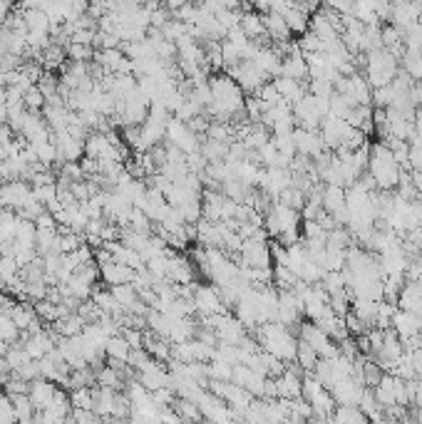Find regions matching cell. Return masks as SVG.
<instances>
[{
	"label": "cell",
	"instance_id": "1",
	"mask_svg": "<svg viewBox=\"0 0 422 424\" xmlns=\"http://www.w3.org/2000/svg\"><path fill=\"white\" fill-rule=\"evenodd\" d=\"M209 89H211V107L206 115L214 117V122H224L231 124L234 117H241L246 112V97L243 89L231 79V75L219 72L209 77Z\"/></svg>",
	"mask_w": 422,
	"mask_h": 424
},
{
	"label": "cell",
	"instance_id": "2",
	"mask_svg": "<svg viewBox=\"0 0 422 424\" xmlns=\"http://www.w3.org/2000/svg\"><path fill=\"white\" fill-rule=\"evenodd\" d=\"M256 342L264 352L279 357L281 362L290 365L295 362V352H298V338L293 335V330L283 328L279 323H266L256 330Z\"/></svg>",
	"mask_w": 422,
	"mask_h": 424
},
{
	"label": "cell",
	"instance_id": "3",
	"mask_svg": "<svg viewBox=\"0 0 422 424\" xmlns=\"http://www.w3.org/2000/svg\"><path fill=\"white\" fill-rule=\"evenodd\" d=\"M368 174L375 179V186L378 191H395L397 181H400L402 169L397 167L395 157H392L390 149L383 144V141H375L370 144V157H368Z\"/></svg>",
	"mask_w": 422,
	"mask_h": 424
},
{
	"label": "cell",
	"instance_id": "4",
	"mask_svg": "<svg viewBox=\"0 0 422 424\" xmlns=\"http://www.w3.org/2000/svg\"><path fill=\"white\" fill-rule=\"evenodd\" d=\"M397 72H400V68H397V60L392 58L388 50H383V47L365 55V75H363V77L368 79V84L373 89H380V87H388V84H392V79H395Z\"/></svg>",
	"mask_w": 422,
	"mask_h": 424
},
{
	"label": "cell",
	"instance_id": "5",
	"mask_svg": "<svg viewBox=\"0 0 422 424\" xmlns=\"http://www.w3.org/2000/svg\"><path fill=\"white\" fill-rule=\"evenodd\" d=\"M298 340L306 342L311 350H316V355L321 357V360H335V357L340 355V345H338L335 340H331V338L313 323L298 325Z\"/></svg>",
	"mask_w": 422,
	"mask_h": 424
},
{
	"label": "cell",
	"instance_id": "6",
	"mask_svg": "<svg viewBox=\"0 0 422 424\" xmlns=\"http://www.w3.org/2000/svg\"><path fill=\"white\" fill-rule=\"evenodd\" d=\"M353 131L355 129L345 120H338V117L328 115L326 120L321 122V129H318V134H321V139H323V144H326L328 152L335 154L338 149L343 147L345 141L353 136Z\"/></svg>",
	"mask_w": 422,
	"mask_h": 424
},
{
	"label": "cell",
	"instance_id": "7",
	"mask_svg": "<svg viewBox=\"0 0 422 424\" xmlns=\"http://www.w3.org/2000/svg\"><path fill=\"white\" fill-rule=\"evenodd\" d=\"M226 75H231V79H236V84L243 89V94H251V97L259 92L266 82H269V77H266V75L261 72L251 60H243L241 65H236L234 70H229Z\"/></svg>",
	"mask_w": 422,
	"mask_h": 424
},
{
	"label": "cell",
	"instance_id": "8",
	"mask_svg": "<svg viewBox=\"0 0 422 424\" xmlns=\"http://www.w3.org/2000/svg\"><path fill=\"white\" fill-rule=\"evenodd\" d=\"M276 394H279V399H286V402H295V399L303 397V372L298 370L295 362L286 365L283 375L276 377Z\"/></svg>",
	"mask_w": 422,
	"mask_h": 424
},
{
	"label": "cell",
	"instance_id": "9",
	"mask_svg": "<svg viewBox=\"0 0 422 424\" xmlns=\"http://www.w3.org/2000/svg\"><path fill=\"white\" fill-rule=\"evenodd\" d=\"M241 268H251V271H264L271 268V248L266 241L259 238H248L241 246Z\"/></svg>",
	"mask_w": 422,
	"mask_h": 424
},
{
	"label": "cell",
	"instance_id": "10",
	"mask_svg": "<svg viewBox=\"0 0 422 424\" xmlns=\"http://www.w3.org/2000/svg\"><path fill=\"white\" fill-rule=\"evenodd\" d=\"M191 303H194V313H199L201 318H209V315H222L224 313L222 295H219L217 288H211V285H196Z\"/></svg>",
	"mask_w": 422,
	"mask_h": 424
},
{
	"label": "cell",
	"instance_id": "11",
	"mask_svg": "<svg viewBox=\"0 0 422 424\" xmlns=\"http://www.w3.org/2000/svg\"><path fill=\"white\" fill-rule=\"evenodd\" d=\"M363 392H365V387L358 383V380H353V377L338 380L331 390V394H333V399H335L338 407H358Z\"/></svg>",
	"mask_w": 422,
	"mask_h": 424
},
{
	"label": "cell",
	"instance_id": "12",
	"mask_svg": "<svg viewBox=\"0 0 422 424\" xmlns=\"http://www.w3.org/2000/svg\"><path fill=\"white\" fill-rule=\"evenodd\" d=\"M293 139H295V152L298 157H306V159H318L321 154H326V144H323L321 134L318 131H306V129H295L293 131Z\"/></svg>",
	"mask_w": 422,
	"mask_h": 424
},
{
	"label": "cell",
	"instance_id": "13",
	"mask_svg": "<svg viewBox=\"0 0 422 424\" xmlns=\"http://www.w3.org/2000/svg\"><path fill=\"white\" fill-rule=\"evenodd\" d=\"M390 328H392V333L400 338V342H407V340H412V338L422 335V318L420 315L405 313V310H397Z\"/></svg>",
	"mask_w": 422,
	"mask_h": 424
},
{
	"label": "cell",
	"instance_id": "14",
	"mask_svg": "<svg viewBox=\"0 0 422 424\" xmlns=\"http://www.w3.org/2000/svg\"><path fill=\"white\" fill-rule=\"evenodd\" d=\"M58 392H60V387L55 383H50V380H35V383H30L27 397H30L35 412H42V409H48L50 404L55 402Z\"/></svg>",
	"mask_w": 422,
	"mask_h": 424
},
{
	"label": "cell",
	"instance_id": "15",
	"mask_svg": "<svg viewBox=\"0 0 422 424\" xmlns=\"http://www.w3.org/2000/svg\"><path fill=\"white\" fill-rule=\"evenodd\" d=\"M167 281L172 285H194V271L191 263L177 256L174 251H169V266H167Z\"/></svg>",
	"mask_w": 422,
	"mask_h": 424
},
{
	"label": "cell",
	"instance_id": "16",
	"mask_svg": "<svg viewBox=\"0 0 422 424\" xmlns=\"http://www.w3.org/2000/svg\"><path fill=\"white\" fill-rule=\"evenodd\" d=\"M134 276H137V271H132V268H127V266H120V263H115V261L100 268V278H102V283H105L107 288H117V285H132Z\"/></svg>",
	"mask_w": 422,
	"mask_h": 424
},
{
	"label": "cell",
	"instance_id": "17",
	"mask_svg": "<svg viewBox=\"0 0 422 424\" xmlns=\"http://www.w3.org/2000/svg\"><path fill=\"white\" fill-rule=\"evenodd\" d=\"M415 23H420V8H417V3H392L390 25H395L402 32L410 25H415Z\"/></svg>",
	"mask_w": 422,
	"mask_h": 424
},
{
	"label": "cell",
	"instance_id": "18",
	"mask_svg": "<svg viewBox=\"0 0 422 424\" xmlns=\"http://www.w3.org/2000/svg\"><path fill=\"white\" fill-rule=\"evenodd\" d=\"M274 87L276 92L281 94V100L286 102V105H298V102L303 100L308 94V87L303 82H295V79H288V77H276L274 79Z\"/></svg>",
	"mask_w": 422,
	"mask_h": 424
},
{
	"label": "cell",
	"instance_id": "19",
	"mask_svg": "<svg viewBox=\"0 0 422 424\" xmlns=\"http://www.w3.org/2000/svg\"><path fill=\"white\" fill-rule=\"evenodd\" d=\"M281 77L295 79V82L308 79V65H306V58H303L301 50H293V53L283 58V63H281Z\"/></svg>",
	"mask_w": 422,
	"mask_h": 424
},
{
	"label": "cell",
	"instance_id": "20",
	"mask_svg": "<svg viewBox=\"0 0 422 424\" xmlns=\"http://www.w3.org/2000/svg\"><path fill=\"white\" fill-rule=\"evenodd\" d=\"M373 394H375V402H378L380 409H392L397 407L395 402V375H390V372H385V375L380 377L378 387H373Z\"/></svg>",
	"mask_w": 422,
	"mask_h": 424
},
{
	"label": "cell",
	"instance_id": "21",
	"mask_svg": "<svg viewBox=\"0 0 422 424\" xmlns=\"http://www.w3.org/2000/svg\"><path fill=\"white\" fill-rule=\"evenodd\" d=\"M243 30V35L248 37L251 42H264V37H266V27H264V20H261V15L256 11H253V6H251V11H243V15H241V25H238Z\"/></svg>",
	"mask_w": 422,
	"mask_h": 424
},
{
	"label": "cell",
	"instance_id": "22",
	"mask_svg": "<svg viewBox=\"0 0 422 424\" xmlns=\"http://www.w3.org/2000/svg\"><path fill=\"white\" fill-rule=\"evenodd\" d=\"M261 20H264V27H266V37H271V40L279 42V45L290 42V27L286 25V20L281 15L269 13V15H261Z\"/></svg>",
	"mask_w": 422,
	"mask_h": 424
},
{
	"label": "cell",
	"instance_id": "23",
	"mask_svg": "<svg viewBox=\"0 0 422 424\" xmlns=\"http://www.w3.org/2000/svg\"><path fill=\"white\" fill-rule=\"evenodd\" d=\"M350 313L363 323L365 330L375 328V318H378V303L373 300H363V298H353V305H350Z\"/></svg>",
	"mask_w": 422,
	"mask_h": 424
},
{
	"label": "cell",
	"instance_id": "24",
	"mask_svg": "<svg viewBox=\"0 0 422 424\" xmlns=\"http://www.w3.org/2000/svg\"><path fill=\"white\" fill-rule=\"evenodd\" d=\"M129 352H132V347L127 345V340L122 335H112L105 345L107 362H120V365H127V362H129Z\"/></svg>",
	"mask_w": 422,
	"mask_h": 424
},
{
	"label": "cell",
	"instance_id": "25",
	"mask_svg": "<svg viewBox=\"0 0 422 424\" xmlns=\"http://www.w3.org/2000/svg\"><path fill=\"white\" fill-rule=\"evenodd\" d=\"M11 320H13V325L20 330V333H27V328H30V325L37 320L35 305H30V303H15L11 308Z\"/></svg>",
	"mask_w": 422,
	"mask_h": 424
},
{
	"label": "cell",
	"instance_id": "26",
	"mask_svg": "<svg viewBox=\"0 0 422 424\" xmlns=\"http://www.w3.org/2000/svg\"><path fill=\"white\" fill-rule=\"evenodd\" d=\"M70 394V404L72 409H82V412H95V404H97V387H77L72 390Z\"/></svg>",
	"mask_w": 422,
	"mask_h": 424
},
{
	"label": "cell",
	"instance_id": "27",
	"mask_svg": "<svg viewBox=\"0 0 422 424\" xmlns=\"http://www.w3.org/2000/svg\"><path fill=\"white\" fill-rule=\"evenodd\" d=\"M82 330H84V320L79 318L77 313L53 323V333L58 338H77V335H82Z\"/></svg>",
	"mask_w": 422,
	"mask_h": 424
},
{
	"label": "cell",
	"instance_id": "28",
	"mask_svg": "<svg viewBox=\"0 0 422 424\" xmlns=\"http://www.w3.org/2000/svg\"><path fill=\"white\" fill-rule=\"evenodd\" d=\"M172 409L179 414L181 424H204V417H201V409H199V404H196V402H189V399L177 397V402H174V407H172Z\"/></svg>",
	"mask_w": 422,
	"mask_h": 424
},
{
	"label": "cell",
	"instance_id": "29",
	"mask_svg": "<svg viewBox=\"0 0 422 424\" xmlns=\"http://www.w3.org/2000/svg\"><path fill=\"white\" fill-rule=\"evenodd\" d=\"M318 360H321V357L316 355V350H311L306 342L298 340V352H295V365H298V370H301L303 375H308V372L316 370Z\"/></svg>",
	"mask_w": 422,
	"mask_h": 424
},
{
	"label": "cell",
	"instance_id": "30",
	"mask_svg": "<svg viewBox=\"0 0 422 424\" xmlns=\"http://www.w3.org/2000/svg\"><path fill=\"white\" fill-rule=\"evenodd\" d=\"M333 424H370V422L358 407H335Z\"/></svg>",
	"mask_w": 422,
	"mask_h": 424
},
{
	"label": "cell",
	"instance_id": "31",
	"mask_svg": "<svg viewBox=\"0 0 422 424\" xmlns=\"http://www.w3.org/2000/svg\"><path fill=\"white\" fill-rule=\"evenodd\" d=\"M95 377H97V387H107V390H117L120 392L124 387V380L120 377V372H115L112 367H100L95 370Z\"/></svg>",
	"mask_w": 422,
	"mask_h": 424
},
{
	"label": "cell",
	"instance_id": "32",
	"mask_svg": "<svg viewBox=\"0 0 422 424\" xmlns=\"http://www.w3.org/2000/svg\"><path fill=\"white\" fill-rule=\"evenodd\" d=\"M32 152H35V157H37V162L42 164V167H48V169H53V164L55 162H60V157H58V147H55V141L50 139V141H42V144H35V147H30Z\"/></svg>",
	"mask_w": 422,
	"mask_h": 424
},
{
	"label": "cell",
	"instance_id": "33",
	"mask_svg": "<svg viewBox=\"0 0 422 424\" xmlns=\"http://www.w3.org/2000/svg\"><path fill=\"white\" fill-rule=\"evenodd\" d=\"M353 18L363 25H380L378 15H375V0H363V3H353Z\"/></svg>",
	"mask_w": 422,
	"mask_h": 424
},
{
	"label": "cell",
	"instance_id": "34",
	"mask_svg": "<svg viewBox=\"0 0 422 424\" xmlns=\"http://www.w3.org/2000/svg\"><path fill=\"white\" fill-rule=\"evenodd\" d=\"M13 402V409H15V417H18V424L23 422H30V419H35V407H32L30 397L27 394H15V397H11Z\"/></svg>",
	"mask_w": 422,
	"mask_h": 424
},
{
	"label": "cell",
	"instance_id": "35",
	"mask_svg": "<svg viewBox=\"0 0 422 424\" xmlns=\"http://www.w3.org/2000/svg\"><path fill=\"white\" fill-rule=\"evenodd\" d=\"M206 372H209L211 383H231L234 365H229V362H222V360H214V362H209V365H206Z\"/></svg>",
	"mask_w": 422,
	"mask_h": 424
},
{
	"label": "cell",
	"instance_id": "36",
	"mask_svg": "<svg viewBox=\"0 0 422 424\" xmlns=\"http://www.w3.org/2000/svg\"><path fill=\"white\" fill-rule=\"evenodd\" d=\"M112 295H115V300L120 303V308L124 310H132L134 305L139 303V295L137 290H134V285H117V288H110Z\"/></svg>",
	"mask_w": 422,
	"mask_h": 424
},
{
	"label": "cell",
	"instance_id": "37",
	"mask_svg": "<svg viewBox=\"0 0 422 424\" xmlns=\"http://www.w3.org/2000/svg\"><path fill=\"white\" fill-rule=\"evenodd\" d=\"M313 377H316L318 383L323 385V390H328V392H331L333 385L338 383L335 372H333V367H331V362H328V360H318L316 370H313Z\"/></svg>",
	"mask_w": 422,
	"mask_h": 424
},
{
	"label": "cell",
	"instance_id": "38",
	"mask_svg": "<svg viewBox=\"0 0 422 424\" xmlns=\"http://www.w3.org/2000/svg\"><path fill=\"white\" fill-rule=\"evenodd\" d=\"M129 229L137 231V233H142V236H152L154 224L147 219V214H144V211L132 209V214H129Z\"/></svg>",
	"mask_w": 422,
	"mask_h": 424
},
{
	"label": "cell",
	"instance_id": "39",
	"mask_svg": "<svg viewBox=\"0 0 422 424\" xmlns=\"http://www.w3.org/2000/svg\"><path fill=\"white\" fill-rule=\"evenodd\" d=\"M323 290H326L328 295H333V293H340V290H348L345 288V278H343V273H326L323 276V281L318 283Z\"/></svg>",
	"mask_w": 422,
	"mask_h": 424
},
{
	"label": "cell",
	"instance_id": "40",
	"mask_svg": "<svg viewBox=\"0 0 422 424\" xmlns=\"http://www.w3.org/2000/svg\"><path fill=\"white\" fill-rule=\"evenodd\" d=\"M23 102H25V110L32 112V115H42V110H45V97H42V92L37 89V84L30 89V92H25Z\"/></svg>",
	"mask_w": 422,
	"mask_h": 424
},
{
	"label": "cell",
	"instance_id": "41",
	"mask_svg": "<svg viewBox=\"0 0 422 424\" xmlns=\"http://www.w3.org/2000/svg\"><path fill=\"white\" fill-rule=\"evenodd\" d=\"M6 362H8V367H11L13 372H18L23 365H27V362H30V357H27V352L23 350V345H13L11 352L6 355Z\"/></svg>",
	"mask_w": 422,
	"mask_h": 424
},
{
	"label": "cell",
	"instance_id": "42",
	"mask_svg": "<svg viewBox=\"0 0 422 424\" xmlns=\"http://www.w3.org/2000/svg\"><path fill=\"white\" fill-rule=\"evenodd\" d=\"M3 392L8 394V397H15V394H27L30 392V383H25V380H20V377L13 372L11 380H8L6 385H3Z\"/></svg>",
	"mask_w": 422,
	"mask_h": 424
},
{
	"label": "cell",
	"instance_id": "43",
	"mask_svg": "<svg viewBox=\"0 0 422 424\" xmlns=\"http://www.w3.org/2000/svg\"><path fill=\"white\" fill-rule=\"evenodd\" d=\"M92 55H95V50L87 45H75V42L68 45V60H72V63H90Z\"/></svg>",
	"mask_w": 422,
	"mask_h": 424
},
{
	"label": "cell",
	"instance_id": "44",
	"mask_svg": "<svg viewBox=\"0 0 422 424\" xmlns=\"http://www.w3.org/2000/svg\"><path fill=\"white\" fill-rule=\"evenodd\" d=\"M303 238H306V241H323L326 243V229H323L321 224H318V221H303Z\"/></svg>",
	"mask_w": 422,
	"mask_h": 424
},
{
	"label": "cell",
	"instance_id": "45",
	"mask_svg": "<svg viewBox=\"0 0 422 424\" xmlns=\"http://www.w3.org/2000/svg\"><path fill=\"white\" fill-rule=\"evenodd\" d=\"M0 424H18L15 409L6 392H0Z\"/></svg>",
	"mask_w": 422,
	"mask_h": 424
},
{
	"label": "cell",
	"instance_id": "46",
	"mask_svg": "<svg viewBox=\"0 0 422 424\" xmlns=\"http://www.w3.org/2000/svg\"><path fill=\"white\" fill-rule=\"evenodd\" d=\"M35 315L45 323H58V305H53L50 300H40L35 303Z\"/></svg>",
	"mask_w": 422,
	"mask_h": 424
},
{
	"label": "cell",
	"instance_id": "47",
	"mask_svg": "<svg viewBox=\"0 0 422 424\" xmlns=\"http://www.w3.org/2000/svg\"><path fill=\"white\" fill-rule=\"evenodd\" d=\"M32 196H35V199L40 201L42 206L53 204V201L58 199V184H50V186H37V188H32Z\"/></svg>",
	"mask_w": 422,
	"mask_h": 424
},
{
	"label": "cell",
	"instance_id": "48",
	"mask_svg": "<svg viewBox=\"0 0 422 424\" xmlns=\"http://www.w3.org/2000/svg\"><path fill=\"white\" fill-rule=\"evenodd\" d=\"M35 229L37 231H55V233H58V224H55V219L48 214V211H45V214L35 221Z\"/></svg>",
	"mask_w": 422,
	"mask_h": 424
},
{
	"label": "cell",
	"instance_id": "49",
	"mask_svg": "<svg viewBox=\"0 0 422 424\" xmlns=\"http://www.w3.org/2000/svg\"><path fill=\"white\" fill-rule=\"evenodd\" d=\"M308 424H333V417H331V419H323V417H313V419H308Z\"/></svg>",
	"mask_w": 422,
	"mask_h": 424
},
{
	"label": "cell",
	"instance_id": "50",
	"mask_svg": "<svg viewBox=\"0 0 422 424\" xmlns=\"http://www.w3.org/2000/svg\"><path fill=\"white\" fill-rule=\"evenodd\" d=\"M417 8H420V23H422V3H417Z\"/></svg>",
	"mask_w": 422,
	"mask_h": 424
},
{
	"label": "cell",
	"instance_id": "51",
	"mask_svg": "<svg viewBox=\"0 0 422 424\" xmlns=\"http://www.w3.org/2000/svg\"><path fill=\"white\" fill-rule=\"evenodd\" d=\"M417 285H420V290H422V276H420V278H417Z\"/></svg>",
	"mask_w": 422,
	"mask_h": 424
},
{
	"label": "cell",
	"instance_id": "52",
	"mask_svg": "<svg viewBox=\"0 0 422 424\" xmlns=\"http://www.w3.org/2000/svg\"><path fill=\"white\" fill-rule=\"evenodd\" d=\"M420 350H422V335H420Z\"/></svg>",
	"mask_w": 422,
	"mask_h": 424
}]
</instances>
